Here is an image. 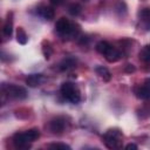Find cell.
I'll return each instance as SVG.
<instances>
[{"label": "cell", "mask_w": 150, "mask_h": 150, "mask_svg": "<svg viewBox=\"0 0 150 150\" xmlns=\"http://www.w3.org/2000/svg\"><path fill=\"white\" fill-rule=\"evenodd\" d=\"M55 28H56V32L63 38H66V36L67 38H76L80 32L79 26L75 23H71L66 18L59 19L55 25Z\"/></svg>", "instance_id": "obj_1"}, {"label": "cell", "mask_w": 150, "mask_h": 150, "mask_svg": "<svg viewBox=\"0 0 150 150\" xmlns=\"http://www.w3.org/2000/svg\"><path fill=\"white\" fill-rule=\"evenodd\" d=\"M61 94L67 101H69L74 104L79 103L81 100V95H80L79 89L76 88L75 84H73L70 82H64L61 86Z\"/></svg>", "instance_id": "obj_2"}, {"label": "cell", "mask_w": 150, "mask_h": 150, "mask_svg": "<svg viewBox=\"0 0 150 150\" xmlns=\"http://www.w3.org/2000/svg\"><path fill=\"white\" fill-rule=\"evenodd\" d=\"M103 141L109 149H117L122 144V132L118 129H110L104 134Z\"/></svg>", "instance_id": "obj_3"}, {"label": "cell", "mask_w": 150, "mask_h": 150, "mask_svg": "<svg viewBox=\"0 0 150 150\" xmlns=\"http://www.w3.org/2000/svg\"><path fill=\"white\" fill-rule=\"evenodd\" d=\"M2 93L7 95L8 97L16 98V100H23L27 96V91L25 88L15 86V84H4L2 86Z\"/></svg>", "instance_id": "obj_4"}, {"label": "cell", "mask_w": 150, "mask_h": 150, "mask_svg": "<svg viewBox=\"0 0 150 150\" xmlns=\"http://www.w3.org/2000/svg\"><path fill=\"white\" fill-rule=\"evenodd\" d=\"M64 125H66L64 120L61 117H57V118H54L49 122L48 128L53 134H61L64 130Z\"/></svg>", "instance_id": "obj_5"}, {"label": "cell", "mask_w": 150, "mask_h": 150, "mask_svg": "<svg viewBox=\"0 0 150 150\" xmlns=\"http://www.w3.org/2000/svg\"><path fill=\"white\" fill-rule=\"evenodd\" d=\"M12 141H13V144H14V146H15L16 149H27V148H29V144H30V143L25 138L23 132H16V134L13 136Z\"/></svg>", "instance_id": "obj_6"}, {"label": "cell", "mask_w": 150, "mask_h": 150, "mask_svg": "<svg viewBox=\"0 0 150 150\" xmlns=\"http://www.w3.org/2000/svg\"><path fill=\"white\" fill-rule=\"evenodd\" d=\"M104 57H105V60L108 61V62H116V61H118L121 57H122V53L118 50V49H116V48H114L112 46H111V48L104 54Z\"/></svg>", "instance_id": "obj_7"}, {"label": "cell", "mask_w": 150, "mask_h": 150, "mask_svg": "<svg viewBox=\"0 0 150 150\" xmlns=\"http://www.w3.org/2000/svg\"><path fill=\"white\" fill-rule=\"evenodd\" d=\"M42 81H43V76H42L41 74H32V75H29V76L26 79L27 86H28V87H32V88L40 86V84L42 83Z\"/></svg>", "instance_id": "obj_8"}, {"label": "cell", "mask_w": 150, "mask_h": 150, "mask_svg": "<svg viewBox=\"0 0 150 150\" xmlns=\"http://www.w3.org/2000/svg\"><path fill=\"white\" fill-rule=\"evenodd\" d=\"M76 59L75 57H71V56H68V57H64L61 62H60V69L61 70H69L71 68H74L76 66Z\"/></svg>", "instance_id": "obj_9"}, {"label": "cell", "mask_w": 150, "mask_h": 150, "mask_svg": "<svg viewBox=\"0 0 150 150\" xmlns=\"http://www.w3.org/2000/svg\"><path fill=\"white\" fill-rule=\"evenodd\" d=\"M135 94L141 100H148V98H150V88L144 84L142 87L136 88L135 89Z\"/></svg>", "instance_id": "obj_10"}, {"label": "cell", "mask_w": 150, "mask_h": 150, "mask_svg": "<svg viewBox=\"0 0 150 150\" xmlns=\"http://www.w3.org/2000/svg\"><path fill=\"white\" fill-rule=\"evenodd\" d=\"M139 19L145 29H150V8H143L139 12Z\"/></svg>", "instance_id": "obj_11"}, {"label": "cell", "mask_w": 150, "mask_h": 150, "mask_svg": "<svg viewBox=\"0 0 150 150\" xmlns=\"http://www.w3.org/2000/svg\"><path fill=\"white\" fill-rule=\"evenodd\" d=\"M39 15L40 16H42L45 20H52V19H54V9L52 8V7H47V6H45V7H41V8H39Z\"/></svg>", "instance_id": "obj_12"}, {"label": "cell", "mask_w": 150, "mask_h": 150, "mask_svg": "<svg viewBox=\"0 0 150 150\" xmlns=\"http://www.w3.org/2000/svg\"><path fill=\"white\" fill-rule=\"evenodd\" d=\"M23 135H25V138H26L29 143H32V142L36 141V139L40 137V131H39V129L33 128V129H29V130L25 131Z\"/></svg>", "instance_id": "obj_13"}, {"label": "cell", "mask_w": 150, "mask_h": 150, "mask_svg": "<svg viewBox=\"0 0 150 150\" xmlns=\"http://www.w3.org/2000/svg\"><path fill=\"white\" fill-rule=\"evenodd\" d=\"M95 71H96V74H97L101 79H103L104 81H110L111 74H110V71H109L105 67H103V66H97V67L95 68Z\"/></svg>", "instance_id": "obj_14"}, {"label": "cell", "mask_w": 150, "mask_h": 150, "mask_svg": "<svg viewBox=\"0 0 150 150\" xmlns=\"http://www.w3.org/2000/svg\"><path fill=\"white\" fill-rule=\"evenodd\" d=\"M139 59L146 63H150V45L144 46L139 52Z\"/></svg>", "instance_id": "obj_15"}, {"label": "cell", "mask_w": 150, "mask_h": 150, "mask_svg": "<svg viewBox=\"0 0 150 150\" xmlns=\"http://www.w3.org/2000/svg\"><path fill=\"white\" fill-rule=\"evenodd\" d=\"M110 48H111V45H110L109 42H107V41H100V42L96 45V50H97L100 54H102V55H104Z\"/></svg>", "instance_id": "obj_16"}, {"label": "cell", "mask_w": 150, "mask_h": 150, "mask_svg": "<svg viewBox=\"0 0 150 150\" xmlns=\"http://www.w3.org/2000/svg\"><path fill=\"white\" fill-rule=\"evenodd\" d=\"M16 40H18V42L21 43V45H26V43H27V40H28L27 34H26V32L23 30V28H21V27H19L18 30H16Z\"/></svg>", "instance_id": "obj_17"}, {"label": "cell", "mask_w": 150, "mask_h": 150, "mask_svg": "<svg viewBox=\"0 0 150 150\" xmlns=\"http://www.w3.org/2000/svg\"><path fill=\"white\" fill-rule=\"evenodd\" d=\"M12 32H13V22H12V18L8 15V18L5 22V26H4V34L6 36H11Z\"/></svg>", "instance_id": "obj_18"}, {"label": "cell", "mask_w": 150, "mask_h": 150, "mask_svg": "<svg viewBox=\"0 0 150 150\" xmlns=\"http://www.w3.org/2000/svg\"><path fill=\"white\" fill-rule=\"evenodd\" d=\"M68 12L74 15V16H77L80 13H81V6L79 4H71L69 7H68Z\"/></svg>", "instance_id": "obj_19"}, {"label": "cell", "mask_w": 150, "mask_h": 150, "mask_svg": "<svg viewBox=\"0 0 150 150\" xmlns=\"http://www.w3.org/2000/svg\"><path fill=\"white\" fill-rule=\"evenodd\" d=\"M49 149H63V150H70V146L63 143H52L48 145Z\"/></svg>", "instance_id": "obj_20"}, {"label": "cell", "mask_w": 150, "mask_h": 150, "mask_svg": "<svg viewBox=\"0 0 150 150\" xmlns=\"http://www.w3.org/2000/svg\"><path fill=\"white\" fill-rule=\"evenodd\" d=\"M49 1H50V4L54 5V6H60V5L63 4L64 0H49Z\"/></svg>", "instance_id": "obj_21"}, {"label": "cell", "mask_w": 150, "mask_h": 150, "mask_svg": "<svg viewBox=\"0 0 150 150\" xmlns=\"http://www.w3.org/2000/svg\"><path fill=\"white\" fill-rule=\"evenodd\" d=\"M125 71H127V73H132V71H135V67H134L132 64H127Z\"/></svg>", "instance_id": "obj_22"}, {"label": "cell", "mask_w": 150, "mask_h": 150, "mask_svg": "<svg viewBox=\"0 0 150 150\" xmlns=\"http://www.w3.org/2000/svg\"><path fill=\"white\" fill-rule=\"evenodd\" d=\"M125 148H127V149H137V145L134 144V143H130V144L125 145Z\"/></svg>", "instance_id": "obj_23"}, {"label": "cell", "mask_w": 150, "mask_h": 150, "mask_svg": "<svg viewBox=\"0 0 150 150\" xmlns=\"http://www.w3.org/2000/svg\"><path fill=\"white\" fill-rule=\"evenodd\" d=\"M145 86H148V87L150 88V79H148V80L145 81Z\"/></svg>", "instance_id": "obj_24"}]
</instances>
